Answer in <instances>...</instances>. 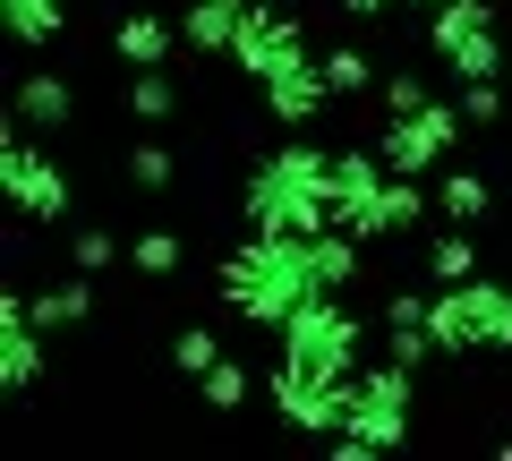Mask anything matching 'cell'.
Masks as SVG:
<instances>
[{
	"label": "cell",
	"mask_w": 512,
	"mask_h": 461,
	"mask_svg": "<svg viewBox=\"0 0 512 461\" xmlns=\"http://www.w3.org/2000/svg\"><path fill=\"white\" fill-rule=\"evenodd\" d=\"M222 308L248 316V325H282V316L299 308V299H316L325 282H316V257L299 231H248V240L222 257Z\"/></svg>",
	"instance_id": "cell-1"
},
{
	"label": "cell",
	"mask_w": 512,
	"mask_h": 461,
	"mask_svg": "<svg viewBox=\"0 0 512 461\" xmlns=\"http://www.w3.org/2000/svg\"><path fill=\"white\" fill-rule=\"evenodd\" d=\"M239 205H248V231H299V240H316L333 222V146H316V137L274 146L248 171V197Z\"/></svg>",
	"instance_id": "cell-2"
},
{
	"label": "cell",
	"mask_w": 512,
	"mask_h": 461,
	"mask_svg": "<svg viewBox=\"0 0 512 461\" xmlns=\"http://www.w3.org/2000/svg\"><path fill=\"white\" fill-rule=\"evenodd\" d=\"M359 333L367 325L342 308V291H316L274 325V359H299L316 376H359Z\"/></svg>",
	"instance_id": "cell-3"
},
{
	"label": "cell",
	"mask_w": 512,
	"mask_h": 461,
	"mask_svg": "<svg viewBox=\"0 0 512 461\" xmlns=\"http://www.w3.org/2000/svg\"><path fill=\"white\" fill-rule=\"evenodd\" d=\"M376 154H384V171H410V180H427V171L444 163V154L470 137V120H461V103H419V111H402V120H376Z\"/></svg>",
	"instance_id": "cell-4"
},
{
	"label": "cell",
	"mask_w": 512,
	"mask_h": 461,
	"mask_svg": "<svg viewBox=\"0 0 512 461\" xmlns=\"http://www.w3.org/2000/svg\"><path fill=\"white\" fill-rule=\"evenodd\" d=\"M0 197L18 205L26 222H69V171L43 154V137H26L18 120H9V137H0Z\"/></svg>",
	"instance_id": "cell-5"
},
{
	"label": "cell",
	"mask_w": 512,
	"mask_h": 461,
	"mask_svg": "<svg viewBox=\"0 0 512 461\" xmlns=\"http://www.w3.org/2000/svg\"><path fill=\"white\" fill-rule=\"evenodd\" d=\"M265 393H274V410H282L291 427L333 436V427H350V393H359V376H316V368H299V359H274Z\"/></svg>",
	"instance_id": "cell-6"
},
{
	"label": "cell",
	"mask_w": 512,
	"mask_h": 461,
	"mask_svg": "<svg viewBox=\"0 0 512 461\" xmlns=\"http://www.w3.org/2000/svg\"><path fill=\"white\" fill-rule=\"evenodd\" d=\"M291 60H308V26H299L291 9H274V0H248L239 43H231V69L248 77V86H265V77L291 69Z\"/></svg>",
	"instance_id": "cell-7"
},
{
	"label": "cell",
	"mask_w": 512,
	"mask_h": 461,
	"mask_svg": "<svg viewBox=\"0 0 512 461\" xmlns=\"http://www.w3.org/2000/svg\"><path fill=\"white\" fill-rule=\"evenodd\" d=\"M384 154H376V137H342L333 146V222L342 231H359V240H376V197H384Z\"/></svg>",
	"instance_id": "cell-8"
},
{
	"label": "cell",
	"mask_w": 512,
	"mask_h": 461,
	"mask_svg": "<svg viewBox=\"0 0 512 461\" xmlns=\"http://www.w3.org/2000/svg\"><path fill=\"white\" fill-rule=\"evenodd\" d=\"M410 376L419 368H402V359H384V368H359V393H350V427H359L367 444H402L410 436Z\"/></svg>",
	"instance_id": "cell-9"
},
{
	"label": "cell",
	"mask_w": 512,
	"mask_h": 461,
	"mask_svg": "<svg viewBox=\"0 0 512 461\" xmlns=\"http://www.w3.org/2000/svg\"><path fill=\"white\" fill-rule=\"evenodd\" d=\"M265 111H274V129H316V120H325V103H333V77H325V60H291V69H274L265 77Z\"/></svg>",
	"instance_id": "cell-10"
},
{
	"label": "cell",
	"mask_w": 512,
	"mask_h": 461,
	"mask_svg": "<svg viewBox=\"0 0 512 461\" xmlns=\"http://www.w3.org/2000/svg\"><path fill=\"white\" fill-rule=\"evenodd\" d=\"M43 342H52V333L35 325L26 291H0V385H9V393H35L43 385Z\"/></svg>",
	"instance_id": "cell-11"
},
{
	"label": "cell",
	"mask_w": 512,
	"mask_h": 461,
	"mask_svg": "<svg viewBox=\"0 0 512 461\" xmlns=\"http://www.w3.org/2000/svg\"><path fill=\"white\" fill-rule=\"evenodd\" d=\"M9 120H18L26 137H60L77 120V86L60 69H35V77H18V94H9Z\"/></svg>",
	"instance_id": "cell-12"
},
{
	"label": "cell",
	"mask_w": 512,
	"mask_h": 461,
	"mask_svg": "<svg viewBox=\"0 0 512 461\" xmlns=\"http://www.w3.org/2000/svg\"><path fill=\"white\" fill-rule=\"evenodd\" d=\"M427 308H436V299H419V291H393V299H384V316H376L384 359H402V368H427V359H444V351H436V325H427Z\"/></svg>",
	"instance_id": "cell-13"
},
{
	"label": "cell",
	"mask_w": 512,
	"mask_h": 461,
	"mask_svg": "<svg viewBox=\"0 0 512 461\" xmlns=\"http://www.w3.org/2000/svg\"><path fill=\"white\" fill-rule=\"evenodd\" d=\"M487 35H495V0H444V9H427V52L444 69H461Z\"/></svg>",
	"instance_id": "cell-14"
},
{
	"label": "cell",
	"mask_w": 512,
	"mask_h": 461,
	"mask_svg": "<svg viewBox=\"0 0 512 461\" xmlns=\"http://www.w3.org/2000/svg\"><path fill=\"white\" fill-rule=\"evenodd\" d=\"M180 18H154V9H128L120 26H111V52L128 60V69H171L180 60Z\"/></svg>",
	"instance_id": "cell-15"
},
{
	"label": "cell",
	"mask_w": 512,
	"mask_h": 461,
	"mask_svg": "<svg viewBox=\"0 0 512 461\" xmlns=\"http://www.w3.org/2000/svg\"><path fill=\"white\" fill-rule=\"evenodd\" d=\"M239 18H248V0H188V9H180V35H188V52H197V60H231Z\"/></svg>",
	"instance_id": "cell-16"
},
{
	"label": "cell",
	"mask_w": 512,
	"mask_h": 461,
	"mask_svg": "<svg viewBox=\"0 0 512 461\" xmlns=\"http://www.w3.org/2000/svg\"><path fill=\"white\" fill-rule=\"evenodd\" d=\"M26 308H35V325L43 333H69V325H86L94 316V274H60V282H43V291H26Z\"/></svg>",
	"instance_id": "cell-17"
},
{
	"label": "cell",
	"mask_w": 512,
	"mask_h": 461,
	"mask_svg": "<svg viewBox=\"0 0 512 461\" xmlns=\"http://www.w3.org/2000/svg\"><path fill=\"white\" fill-rule=\"evenodd\" d=\"M427 214H436V188L410 180V171H393V180H384V197H376V240H410Z\"/></svg>",
	"instance_id": "cell-18"
},
{
	"label": "cell",
	"mask_w": 512,
	"mask_h": 461,
	"mask_svg": "<svg viewBox=\"0 0 512 461\" xmlns=\"http://www.w3.org/2000/svg\"><path fill=\"white\" fill-rule=\"evenodd\" d=\"M308 257H316V282H325V291H350V282L367 274V240H359V231H342V222H325V231H316Z\"/></svg>",
	"instance_id": "cell-19"
},
{
	"label": "cell",
	"mask_w": 512,
	"mask_h": 461,
	"mask_svg": "<svg viewBox=\"0 0 512 461\" xmlns=\"http://www.w3.org/2000/svg\"><path fill=\"white\" fill-rule=\"evenodd\" d=\"M470 291V333H478V351H512V282H461Z\"/></svg>",
	"instance_id": "cell-20"
},
{
	"label": "cell",
	"mask_w": 512,
	"mask_h": 461,
	"mask_svg": "<svg viewBox=\"0 0 512 461\" xmlns=\"http://www.w3.org/2000/svg\"><path fill=\"white\" fill-rule=\"evenodd\" d=\"M0 26H9L18 52H43V43H60V26H69V0H0Z\"/></svg>",
	"instance_id": "cell-21"
},
{
	"label": "cell",
	"mask_w": 512,
	"mask_h": 461,
	"mask_svg": "<svg viewBox=\"0 0 512 461\" xmlns=\"http://www.w3.org/2000/svg\"><path fill=\"white\" fill-rule=\"evenodd\" d=\"M436 214H444V222H461V231H478V222L495 214L487 171H444V180H436Z\"/></svg>",
	"instance_id": "cell-22"
},
{
	"label": "cell",
	"mask_w": 512,
	"mask_h": 461,
	"mask_svg": "<svg viewBox=\"0 0 512 461\" xmlns=\"http://www.w3.org/2000/svg\"><path fill=\"white\" fill-rule=\"evenodd\" d=\"M427 325H436V351H444V359H478V333H470V291H461V282H444V291H436Z\"/></svg>",
	"instance_id": "cell-23"
},
{
	"label": "cell",
	"mask_w": 512,
	"mask_h": 461,
	"mask_svg": "<svg viewBox=\"0 0 512 461\" xmlns=\"http://www.w3.org/2000/svg\"><path fill=\"white\" fill-rule=\"evenodd\" d=\"M120 103H128V120H171L180 111V86H171V69H128Z\"/></svg>",
	"instance_id": "cell-24"
},
{
	"label": "cell",
	"mask_w": 512,
	"mask_h": 461,
	"mask_svg": "<svg viewBox=\"0 0 512 461\" xmlns=\"http://www.w3.org/2000/svg\"><path fill=\"white\" fill-rule=\"evenodd\" d=\"M120 171H128V188H154V197H163V188L180 180V154H171L163 137H137V146L120 154Z\"/></svg>",
	"instance_id": "cell-25"
},
{
	"label": "cell",
	"mask_w": 512,
	"mask_h": 461,
	"mask_svg": "<svg viewBox=\"0 0 512 461\" xmlns=\"http://www.w3.org/2000/svg\"><path fill=\"white\" fill-rule=\"evenodd\" d=\"M427 274H436V291L444 282H478V240L461 231V222L444 231V240H427Z\"/></svg>",
	"instance_id": "cell-26"
},
{
	"label": "cell",
	"mask_w": 512,
	"mask_h": 461,
	"mask_svg": "<svg viewBox=\"0 0 512 461\" xmlns=\"http://www.w3.org/2000/svg\"><path fill=\"white\" fill-rule=\"evenodd\" d=\"M453 103H461V120L470 129H504V111H512V94H504V77H453Z\"/></svg>",
	"instance_id": "cell-27"
},
{
	"label": "cell",
	"mask_w": 512,
	"mask_h": 461,
	"mask_svg": "<svg viewBox=\"0 0 512 461\" xmlns=\"http://www.w3.org/2000/svg\"><path fill=\"white\" fill-rule=\"evenodd\" d=\"M316 60H325L333 94H367V86H376V60H367L359 43H325V52H316Z\"/></svg>",
	"instance_id": "cell-28"
},
{
	"label": "cell",
	"mask_w": 512,
	"mask_h": 461,
	"mask_svg": "<svg viewBox=\"0 0 512 461\" xmlns=\"http://www.w3.org/2000/svg\"><path fill=\"white\" fill-rule=\"evenodd\" d=\"M197 385H205V402H214V410H239V402H248V393H256V368H239V359L222 351L214 368L197 376Z\"/></svg>",
	"instance_id": "cell-29"
},
{
	"label": "cell",
	"mask_w": 512,
	"mask_h": 461,
	"mask_svg": "<svg viewBox=\"0 0 512 461\" xmlns=\"http://www.w3.org/2000/svg\"><path fill=\"white\" fill-rule=\"evenodd\" d=\"M128 265H137L146 282H171V274H180V231H137Z\"/></svg>",
	"instance_id": "cell-30"
},
{
	"label": "cell",
	"mask_w": 512,
	"mask_h": 461,
	"mask_svg": "<svg viewBox=\"0 0 512 461\" xmlns=\"http://www.w3.org/2000/svg\"><path fill=\"white\" fill-rule=\"evenodd\" d=\"M376 103H384V120H402V111L436 103V86H427L419 69H393V77H376Z\"/></svg>",
	"instance_id": "cell-31"
},
{
	"label": "cell",
	"mask_w": 512,
	"mask_h": 461,
	"mask_svg": "<svg viewBox=\"0 0 512 461\" xmlns=\"http://www.w3.org/2000/svg\"><path fill=\"white\" fill-rule=\"evenodd\" d=\"M69 265H77V274H94V282H103L111 265H120V240H111V231H77V240H69Z\"/></svg>",
	"instance_id": "cell-32"
},
{
	"label": "cell",
	"mask_w": 512,
	"mask_h": 461,
	"mask_svg": "<svg viewBox=\"0 0 512 461\" xmlns=\"http://www.w3.org/2000/svg\"><path fill=\"white\" fill-rule=\"evenodd\" d=\"M171 359H180V376H205L222 359V333H205V325H188L180 342H171Z\"/></svg>",
	"instance_id": "cell-33"
},
{
	"label": "cell",
	"mask_w": 512,
	"mask_h": 461,
	"mask_svg": "<svg viewBox=\"0 0 512 461\" xmlns=\"http://www.w3.org/2000/svg\"><path fill=\"white\" fill-rule=\"evenodd\" d=\"M342 18H384V9H402V0H333Z\"/></svg>",
	"instance_id": "cell-34"
},
{
	"label": "cell",
	"mask_w": 512,
	"mask_h": 461,
	"mask_svg": "<svg viewBox=\"0 0 512 461\" xmlns=\"http://www.w3.org/2000/svg\"><path fill=\"white\" fill-rule=\"evenodd\" d=\"M402 9H444V0H402Z\"/></svg>",
	"instance_id": "cell-35"
}]
</instances>
